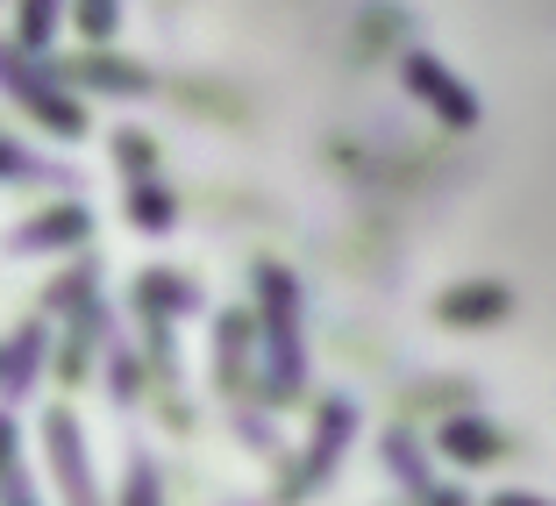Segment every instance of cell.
<instances>
[{"mask_svg": "<svg viewBox=\"0 0 556 506\" xmlns=\"http://www.w3.org/2000/svg\"><path fill=\"white\" fill-rule=\"evenodd\" d=\"M43 350H50V336L43 328H15V343L0 350V392H8V400H29L36 392V371H43Z\"/></svg>", "mask_w": 556, "mask_h": 506, "instance_id": "6", "label": "cell"}, {"mask_svg": "<svg viewBox=\"0 0 556 506\" xmlns=\"http://www.w3.org/2000/svg\"><path fill=\"white\" fill-rule=\"evenodd\" d=\"M257 300H264V350H271V400H300L307 385V343H300V286L293 271H278V264H257Z\"/></svg>", "mask_w": 556, "mask_h": 506, "instance_id": "1", "label": "cell"}, {"mask_svg": "<svg viewBox=\"0 0 556 506\" xmlns=\"http://www.w3.org/2000/svg\"><path fill=\"white\" fill-rule=\"evenodd\" d=\"M172 214H179V200L164 193L157 179H136V186H129V222H136V229L164 236V229H172Z\"/></svg>", "mask_w": 556, "mask_h": 506, "instance_id": "12", "label": "cell"}, {"mask_svg": "<svg viewBox=\"0 0 556 506\" xmlns=\"http://www.w3.org/2000/svg\"><path fill=\"white\" fill-rule=\"evenodd\" d=\"M0 93L15 100V107H29L50 136H86V107L65 93V79H58V72H43L29 50H15L8 36H0Z\"/></svg>", "mask_w": 556, "mask_h": 506, "instance_id": "2", "label": "cell"}, {"mask_svg": "<svg viewBox=\"0 0 556 506\" xmlns=\"http://www.w3.org/2000/svg\"><path fill=\"white\" fill-rule=\"evenodd\" d=\"M407 86H421V93L435 100V107H442L450 122H471V115H478V100L464 93V86L450 79V72L435 65V58H407Z\"/></svg>", "mask_w": 556, "mask_h": 506, "instance_id": "10", "label": "cell"}, {"mask_svg": "<svg viewBox=\"0 0 556 506\" xmlns=\"http://www.w3.org/2000/svg\"><path fill=\"white\" fill-rule=\"evenodd\" d=\"M50 29H58V0H15V36H22V50H43Z\"/></svg>", "mask_w": 556, "mask_h": 506, "instance_id": "14", "label": "cell"}, {"mask_svg": "<svg viewBox=\"0 0 556 506\" xmlns=\"http://www.w3.org/2000/svg\"><path fill=\"white\" fill-rule=\"evenodd\" d=\"M93 236V214L79 207V200H65V207H50V214H36V222H22L15 229V250L22 257H43V250H72V243H86Z\"/></svg>", "mask_w": 556, "mask_h": 506, "instance_id": "4", "label": "cell"}, {"mask_svg": "<svg viewBox=\"0 0 556 506\" xmlns=\"http://www.w3.org/2000/svg\"><path fill=\"white\" fill-rule=\"evenodd\" d=\"M122 506H164V485H157V464L136 450L129 457V478H122Z\"/></svg>", "mask_w": 556, "mask_h": 506, "instance_id": "15", "label": "cell"}, {"mask_svg": "<svg viewBox=\"0 0 556 506\" xmlns=\"http://www.w3.org/2000/svg\"><path fill=\"white\" fill-rule=\"evenodd\" d=\"M0 499H8V506H36V492H29V478H8V485H0Z\"/></svg>", "mask_w": 556, "mask_h": 506, "instance_id": "19", "label": "cell"}, {"mask_svg": "<svg viewBox=\"0 0 556 506\" xmlns=\"http://www.w3.org/2000/svg\"><path fill=\"white\" fill-rule=\"evenodd\" d=\"M72 22H79V36H93V43H108L122 22V0H72Z\"/></svg>", "mask_w": 556, "mask_h": 506, "instance_id": "16", "label": "cell"}, {"mask_svg": "<svg viewBox=\"0 0 556 506\" xmlns=\"http://www.w3.org/2000/svg\"><path fill=\"white\" fill-rule=\"evenodd\" d=\"M115 157H122V172L150 179V157H157V143H150V136H136V129H122V136H115Z\"/></svg>", "mask_w": 556, "mask_h": 506, "instance_id": "17", "label": "cell"}, {"mask_svg": "<svg viewBox=\"0 0 556 506\" xmlns=\"http://www.w3.org/2000/svg\"><path fill=\"white\" fill-rule=\"evenodd\" d=\"M0 179H8V186H79V179H72V172H65V164L36 157V150L8 143V136H0Z\"/></svg>", "mask_w": 556, "mask_h": 506, "instance_id": "11", "label": "cell"}, {"mask_svg": "<svg viewBox=\"0 0 556 506\" xmlns=\"http://www.w3.org/2000/svg\"><path fill=\"white\" fill-rule=\"evenodd\" d=\"M350 421H357V414H350V400H328V407H321V435H314V457H307V471H300L286 492H314V485H321V478H328V464L343 457Z\"/></svg>", "mask_w": 556, "mask_h": 506, "instance_id": "7", "label": "cell"}, {"mask_svg": "<svg viewBox=\"0 0 556 506\" xmlns=\"http://www.w3.org/2000/svg\"><path fill=\"white\" fill-rule=\"evenodd\" d=\"M136 307H143L150 321H172V314H193L200 307V286L186 271H164V264H157V271L136 278Z\"/></svg>", "mask_w": 556, "mask_h": 506, "instance_id": "5", "label": "cell"}, {"mask_svg": "<svg viewBox=\"0 0 556 506\" xmlns=\"http://www.w3.org/2000/svg\"><path fill=\"white\" fill-rule=\"evenodd\" d=\"M15 471H22V435H15V421L0 414V485H8Z\"/></svg>", "mask_w": 556, "mask_h": 506, "instance_id": "18", "label": "cell"}, {"mask_svg": "<svg viewBox=\"0 0 556 506\" xmlns=\"http://www.w3.org/2000/svg\"><path fill=\"white\" fill-rule=\"evenodd\" d=\"M108 400L115 407H129V400H143V364H136V350H108Z\"/></svg>", "mask_w": 556, "mask_h": 506, "instance_id": "13", "label": "cell"}, {"mask_svg": "<svg viewBox=\"0 0 556 506\" xmlns=\"http://www.w3.org/2000/svg\"><path fill=\"white\" fill-rule=\"evenodd\" d=\"M65 86H93V93H150L143 65H122V58H79V65L58 72Z\"/></svg>", "mask_w": 556, "mask_h": 506, "instance_id": "8", "label": "cell"}, {"mask_svg": "<svg viewBox=\"0 0 556 506\" xmlns=\"http://www.w3.org/2000/svg\"><path fill=\"white\" fill-rule=\"evenodd\" d=\"M243 371H250V321L222 314L214 321V378H222V392H243Z\"/></svg>", "mask_w": 556, "mask_h": 506, "instance_id": "9", "label": "cell"}, {"mask_svg": "<svg viewBox=\"0 0 556 506\" xmlns=\"http://www.w3.org/2000/svg\"><path fill=\"white\" fill-rule=\"evenodd\" d=\"M43 450H50V471H58L65 506H100L93 464H86V435H79V421H72V407H50L43 414Z\"/></svg>", "mask_w": 556, "mask_h": 506, "instance_id": "3", "label": "cell"}]
</instances>
